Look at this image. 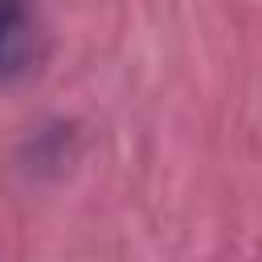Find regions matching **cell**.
<instances>
[{"label":"cell","mask_w":262,"mask_h":262,"mask_svg":"<svg viewBox=\"0 0 262 262\" xmlns=\"http://www.w3.org/2000/svg\"><path fill=\"white\" fill-rule=\"evenodd\" d=\"M20 53V16L12 4L0 0V70H8Z\"/></svg>","instance_id":"obj_1"}]
</instances>
